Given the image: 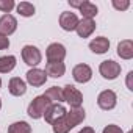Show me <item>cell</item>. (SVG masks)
Returning <instances> with one entry per match:
<instances>
[{
  "label": "cell",
  "mask_w": 133,
  "mask_h": 133,
  "mask_svg": "<svg viewBox=\"0 0 133 133\" xmlns=\"http://www.w3.org/2000/svg\"><path fill=\"white\" fill-rule=\"evenodd\" d=\"M78 133H96L92 127H83V130H80Z\"/></svg>",
  "instance_id": "4316f807"
},
{
  "label": "cell",
  "mask_w": 133,
  "mask_h": 133,
  "mask_svg": "<svg viewBox=\"0 0 133 133\" xmlns=\"http://www.w3.org/2000/svg\"><path fill=\"white\" fill-rule=\"evenodd\" d=\"M13 8H14V2H13V0H0V11H3V13L8 14Z\"/></svg>",
  "instance_id": "603a6c76"
},
{
  "label": "cell",
  "mask_w": 133,
  "mask_h": 133,
  "mask_svg": "<svg viewBox=\"0 0 133 133\" xmlns=\"http://www.w3.org/2000/svg\"><path fill=\"white\" fill-rule=\"evenodd\" d=\"M64 114H66V108H64L61 103H50L49 108H47L45 113H44V119H45V122L53 124L55 121H58V119L63 117Z\"/></svg>",
  "instance_id": "ba28073f"
},
{
  "label": "cell",
  "mask_w": 133,
  "mask_h": 133,
  "mask_svg": "<svg viewBox=\"0 0 133 133\" xmlns=\"http://www.w3.org/2000/svg\"><path fill=\"white\" fill-rule=\"evenodd\" d=\"M117 55L124 59H130L133 58V42L130 39H125V41H121L119 45H117Z\"/></svg>",
  "instance_id": "e0dca14e"
},
{
  "label": "cell",
  "mask_w": 133,
  "mask_h": 133,
  "mask_svg": "<svg viewBox=\"0 0 133 133\" xmlns=\"http://www.w3.org/2000/svg\"><path fill=\"white\" fill-rule=\"evenodd\" d=\"M99 71H100V75L107 80H114L117 78V75L121 74V64L113 61V59H107L103 63H100L99 66Z\"/></svg>",
  "instance_id": "277c9868"
},
{
  "label": "cell",
  "mask_w": 133,
  "mask_h": 133,
  "mask_svg": "<svg viewBox=\"0 0 133 133\" xmlns=\"http://www.w3.org/2000/svg\"><path fill=\"white\" fill-rule=\"evenodd\" d=\"M8 89H10V92H11L13 96H17V97H19V96H24V94H25V91H27V85H25V82H24L22 78L14 77V78L10 80Z\"/></svg>",
  "instance_id": "2e32d148"
},
{
  "label": "cell",
  "mask_w": 133,
  "mask_h": 133,
  "mask_svg": "<svg viewBox=\"0 0 133 133\" xmlns=\"http://www.w3.org/2000/svg\"><path fill=\"white\" fill-rule=\"evenodd\" d=\"M22 59L25 61V64L33 66V68H35V66H38L41 63L42 55H41V52H39L38 47H35V45H25L22 49Z\"/></svg>",
  "instance_id": "5b68a950"
},
{
  "label": "cell",
  "mask_w": 133,
  "mask_h": 133,
  "mask_svg": "<svg viewBox=\"0 0 133 133\" xmlns=\"http://www.w3.org/2000/svg\"><path fill=\"white\" fill-rule=\"evenodd\" d=\"M113 6L116 8V10H127L128 6H130V2H117V0H113Z\"/></svg>",
  "instance_id": "d4e9b609"
},
{
  "label": "cell",
  "mask_w": 133,
  "mask_h": 133,
  "mask_svg": "<svg viewBox=\"0 0 133 133\" xmlns=\"http://www.w3.org/2000/svg\"><path fill=\"white\" fill-rule=\"evenodd\" d=\"M0 88H2V78H0Z\"/></svg>",
  "instance_id": "f1b7e54d"
},
{
  "label": "cell",
  "mask_w": 133,
  "mask_h": 133,
  "mask_svg": "<svg viewBox=\"0 0 133 133\" xmlns=\"http://www.w3.org/2000/svg\"><path fill=\"white\" fill-rule=\"evenodd\" d=\"M16 66V56L8 55V56H0V74H8L14 69Z\"/></svg>",
  "instance_id": "d6986e66"
},
{
  "label": "cell",
  "mask_w": 133,
  "mask_h": 133,
  "mask_svg": "<svg viewBox=\"0 0 133 133\" xmlns=\"http://www.w3.org/2000/svg\"><path fill=\"white\" fill-rule=\"evenodd\" d=\"M44 96L50 100V103H59V102H64V99H63V89L58 88V86H52V88H49V89L45 91Z\"/></svg>",
  "instance_id": "ffe728a7"
},
{
  "label": "cell",
  "mask_w": 133,
  "mask_h": 133,
  "mask_svg": "<svg viewBox=\"0 0 133 133\" xmlns=\"http://www.w3.org/2000/svg\"><path fill=\"white\" fill-rule=\"evenodd\" d=\"M102 133H124V131H122V128H121V127H117V125H113V124H111V125H107V127L103 128V131H102Z\"/></svg>",
  "instance_id": "cb8c5ba5"
},
{
  "label": "cell",
  "mask_w": 133,
  "mask_h": 133,
  "mask_svg": "<svg viewBox=\"0 0 133 133\" xmlns=\"http://www.w3.org/2000/svg\"><path fill=\"white\" fill-rule=\"evenodd\" d=\"M89 49L94 53H99V55L100 53H105L110 49V41L107 38H103V36H99V38H96V39H92L89 42Z\"/></svg>",
  "instance_id": "9a60e30c"
},
{
  "label": "cell",
  "mask_w": 133,
  "mask_h": 133,
  "mask_svg": "<svg viewBox=\"0 0 133 133\" xmlns=\"http://www.w3.org/2000/svg\"><path fill=\"white\" fill-rule=\"evenodd\" d=\"M77 33H78V36L80 38H88V36H91L92 33H94V30H96V22L92 21V19H82V21H78V25H77Z\"/></svg>",
  "instance_id": "4fadbf2b"
},
{
  "label": "cell",
  "mask_w": 133,
  "mask_h": 133,
  "mask_svg": "<svg viewBox=\"0 0 133 133\" xmlns=\"http://www.w3.org/2000/svg\"><path fill=\"white\" fill-rule=\"evenodd\" d=\"M49 105H50V100L45 97V96H38V97H35L33 100H31V103L28 105V116L30 117H33V119H39V117H42L44 116V113H45V110L49 108Z\"/></svg>",
  "instance_id": "7a4b0ae2"
},
{
  "label": "cell",
  "mask_w": 133,
  "mask_h": 133,
  "mask_svg": "<svg viewBox=\"0 0 133 133\" xmlns=\"http://www.w3.org/2000/svg\"><path fill=\"white\" fill-rule=\"evenodd\" d=\"M85 110L80 108H72L69 113L66 111V114L63 117H59L58 121H55L52 124V130L53 133H69L75 125L82 124L85 121Z\"/></svg>",
  "instance_id": "6da1fadb"
},
{
  "label": "cell",
  "mask_w": 133,
  "mask_h": 133,
  "mask_svg": "<svg viewBox=\"0 0 133 133\" xmlns=\"http://www.w3.org/2000/svg\"><path fill=\"white\" fill-rule=\"evenodd\" d=\"M8 133H31V127L24 121L14 122L8 127Z\"/></svg>",
  "instance_id": "44dd1931"
},
{
  "label": "cell",
  "mask_w": 133,
  "mask_h": 133,
  "mask_svg": "<svg viewBox=\"0 0 133 133\" xmlns=\"http://www.w3.org/2000/svg\"><path fill=\"white\" fill-rule=\"evenodd\" d=\"M59 25H61V28L66 30V31L75 30L77 25H78V17H77V14H75V13H71V11L61 13V16H59Z\"/></svg>",
  "instance_id": "9c48e42d"
},
{
  "label": "cell",
  "mask_w": 133,
  "mask_h": 133,
  "mask_svg": "<svg viewBox=\"0 0 133 133\" xmlns=\"http://www.w3.org/2000/svg\"><path fill=\"white\" fill-rule=\"evenodd\" d=\"M44 72H45V75H50L52 78H59L66 72V66H64V63H47Z\"/></svg>",
  "instance_id": "5bb4252c"
},
{
  "label": "cell",
  "mask_w": 133,
  "mask_h": 133,
  "mask_svg": "<svg viewBox=\"0 0 133 133\" xmlns=\"http://www.w3.org/2000/svg\"><path fill=\"white\" fill-rule=\"evenodd\" d=\"M47 59L49 63H63L64 56H66V47L63 44H58V42H53L47 47Z\"/></svg>",
  "instance_id": "8992f818"
},
{
  "label": "cell",
  "mask_w": 133,
  "mask_h": 133,
  "mask_svg": "<svg viewBox=\"0 0 133 133\" xmlns=\"http://www.w3.org/2000/svg\"><path fill=\"white\" fill-rule=\"evenodd\" d=\"M78 10L83 14V19H92L97 16V6L92 2H80Z\"/></svg>",
  "instance_id": "ac0fdd59"
},
{
  "label": "cell",
  "mask_w": 133,
  "mask_h": 133,
  "mask_svg": "<svg viewBox=\"0 0 133 133\" xmlns=\"http://www.w3.org/2000/svg\"><path fill=\"white\" fill-rule=\"evenodd\" d=\"M0 108H2V99H0Z\"/></svg>",
  "instance_id": "83f0119b"
},
{
  "label": "cell",
  "mask_w": 133,
  "mask_h": 133,
  "mask_svg": "<svg viewBox=\"0 0 133 133\" xmlns=\"http://www.w3.org/2000/svg\"><path fill=\"white\" fill-rule=\"evenodd\" d=\"M72 75H74V80L78 82V83H86L91 80L92 77V71L88 64H77L74 71H72Z\"/></svg>",
  "instance_id": "8fae6325"
},
{
  "label": "cell",
  "mask_w": 133,
  "mask_h": 133,
  "mask_svg": "<svg viewBox=\"0 0 133 133\" xmlns=\"http://www.w3.org/2000/svg\"><path fill=\"white\" fill-rule=\"evenodd\" d=\"M17 28V21L14 16L11 14H3L0 17V33L3 36H8L11 33H14Z\"/></svg>",
  "instance_id": "30bf717a"
},
{
  "label": "cell",
  "mask_w": 133,
  "mask_h": 133,
  "mask_svg": "<svg viewBox=\"0 0 133 133\" xmlns=\"http://www.w3.org/2000/svg\"><path fill=\"white\" fill-rule=\"evenodd\" d=\"M116 102H117V97H116V94H114V91H111V89H105V91H102L100 94H99V97H97V103H99V107L102 108V110H113L114 107H116Z\"/></svg>",
  "instance_id": "52a82bcc"
},
{
  "label": "cell",
  "mask_w": 133,
  "mask_h": 133,
  "mask_svg": "<svg viewBox=\"0 0 133 133\" xmlns=\"http://www.w3.org/2000/svg\"><path fill=\"white\" fill-rule=\"evenodd\" d=\"M63 99H64V102H68L71 105V108H80L83 103L82 92L72 85H66L63 88Z\"/></svg>",
  "instance_id": "3957f363"
},
{
  "label": "cell",
  "mask_w": 133,
  "mask_h": 133,
  "mask_svg": "<svg viewBox=\"0 0 133 133\" xmlns=\"http://www.w3.org/2000/svg\"><path fill=\"white\" fill-rule=\"evenodd\" d=\"M27 82H28L31 86L39 88V86H42V85L47 82V75H45V72H44L42 69L33 68V69H30V71L27 72Z\"/></svg>",
  "instance_id": "7c38bea8"
},
{
  "label": "cell",
  "mask_w": 133,
  "mask_h": 133,
  "mask_svg": "<svg viewBox=\"0 0 133 133\" xmlns=\"http://www.w3.org/2000/svg\"><path fill=\"white\" fill-rule=\"evenodd\" d=\"M17 13L24 17H30V16L35 14V6L30 2H21L17 5Z\"/></svg>",
  "instance_id": "7402d4cb"
},
{
  "label": "cell",
  "mask_w": 133,
  "mask_h": 133,
  "mask_svg": "<svg viewBox=\"0 0 133 133\" xmlns=\"http://www.w3.org/2000/svg\"><path fill=\"white\" fill-rule=\"evenodd\" d=\"M8 47H10V39L0 33V50H5V49H8Z\"/></svg>",
  "instance_id": "484cf974"
}]
</instances>
